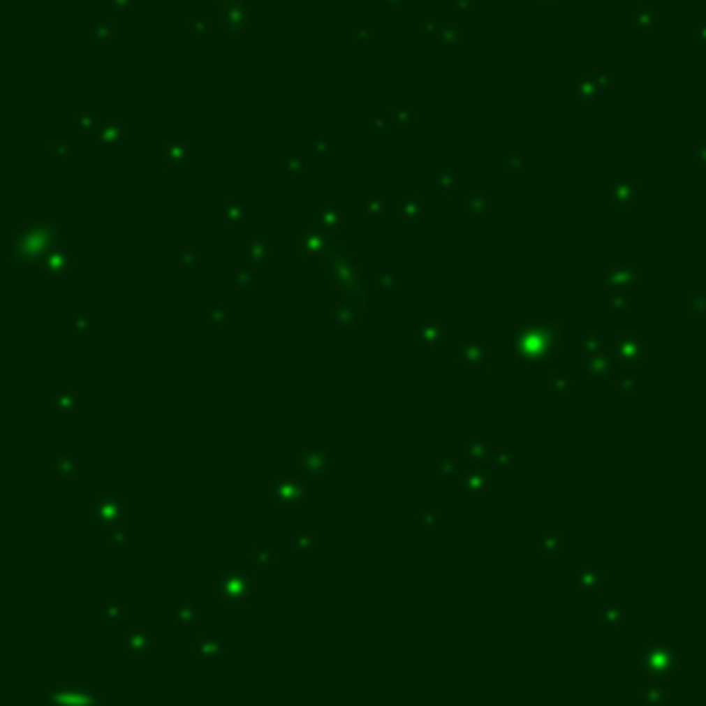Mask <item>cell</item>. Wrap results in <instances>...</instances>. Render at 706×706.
<instances>
[{
  "label": "cell",
  "instance_id": "cell-10",
  "mask_svg": "<svg viewBox=\"0 0 706 706\" xmlns=\"http://www.w3.org/2000/svg\"><path fill=\"white\" fill-rule=\"evenodd\" d=\"M103 607H100V615L105 618V621H113V624H119L124 615H127V601L124 598H119V596H105L103 601H100Z\"/></svg>",
  "mask_w": 706,
  "mask_h": 706
},
{
  "label": "cell",
  "instance_id": "cell-12",
  "mask_svg": "<svg viewBox=\"0 0 706 706\" xmlns=\"http://www.w3.org/2000/svg\"><path fill=\"white\" fill-rule=\"evenodd\" d=\"M491 486V478L486 472H466L464 475V489L469 494H486Z\"/></svg>",
  "mask_w": 706,
  "mask_h": 706
},
{
  "label": "cell",
  "instance_id": "cell-14",
  "mask_svg": "<svg viewBox=\"0 0 706 706\" xmlns=\"http://www.w3.org/2000/svg\"><path fill=\"white\" fill-rule=\"evenodd\" d=\"M489 461H491V469H497V472H505V469H513V466H516V455H513V450H505V447L494 450Z\"/></svg>",
  "mask_w": 706,
  "mask_h": 706
},
{
  "label": "cell",
  "instance_id": "cell-16",
  "mask_svg": "<svg viewBox=\"0 0 706 706\" xmlns=\"http://www.w3.org/2000/svg\"><path fill=\"white\" fill-rule=\"evenodd\" d=\"M55 472L64 478V480H75V475H78V461L75 458H69V455H61V458H55Z\"/></svg>",
  "mask_w": 706,
  "mask_h": 706
},
{
  "label": "cell",
  "instance_id": "cell-22",
  "mask_svg": "<svg viewBox=\"0 0 706 706\" xmlns=\"http://www.w3.org/2000/svg\"><path fill=\"white\" fill-rule=\"evenodd\" d=\"M75 328H78V331L86 328V315H78V318H75Z\"/></svg>",
  "mask_w": 706,
  "mask_h": 706
},
{
  "label": "cell",
  "instance_id": "cell-11",
  "mask_svg": "<svg viewBox=\"0 0 706 706\" xmlns=\"http://www.w3.org/2000/svg\"><path fill=\"white\" fill-rule=\"evenodd\" d=\"M199 618H202V610H199L196 604H191L188 598H179V601H177V621H179L182 626H193V624H199Z\"/></svg>",
  "mask_w": 706,
  "mask_h": 706
},
{
  "label": "cell",
  "instance_id": "cell-20",
  "mask_svg": "<svg viewBox=\"0 0 706 706\" xmlns=\"http://www.w3.org/2000/svg\"><path fill=\"white\" fill-rule=\"evenodd\" d=\"M207 318H213L210 323H213V328H223V318H226V312L221 309V312H207Z\"/></svg>",
  "mask_w": 706,
  "mask_h": 706
},
{
  "label": "cell",
  "instance_id": "cell-15",
  "mask_svg": "<svg viewBox=\"0 0 706 706\" xmlns=\"http://www.w3.org/2000/svg\"><path fill=\"white\" fill-rule=\"evenodd\" d=\"M441 328L434 326V323H420L417 326V342H422V345H436L439 339H441Z\"/></svg>",
  "mask_w": 706,
  "mask_h": 706
},
{
  "label": "cell",
  "instance_id": "cell-3",
  "mask_svg": "<svg viewBox=\"0 0 706 706\" xmlns=\"http://www.w3.org/2000/svg\"><path fill=\"white\" fill-rule=\"evenodd\" d=\"M334 469V455L323 447H309L301 453V472L304 478H326Z\"/></svg>",
  "mask_w": 706,
  "mask_h": 706
},
{
  "label": "cell",
  "instance_id": "cell-19",
  "mask_svg": "<svg viewBox=\"0 0 706 706\" xmlns=\"http://www.w3.org/2000/svg\"><path fill=\"white\" fill-rule=\"evenodd\" d=\"M293 546L298 549L301 557H309V554H312V546H315V538L307 536V533H295V536H293Z\"/></svg>",
  "mask_w": 706,
  "mask_h": 706
},
{
  "label": "cell",
  "instance_id": "cell-4",
  "mask_svg": "<svg viewBox=\"0 0 706 706\" xmlns=\"http://www.w3.org/2000/svg\"><path fill=\"white\" fill-rule=\"evenodd\" d=\"M91 516H94V522L100 524V527H116V522L124 516V499L122 497H100L97 502H94V510H91Z\"/></svg>",
  "mask_w": 706,
  "mask_h": 706
},
{
  "label": "cell",
  "instance_id": "cell-1",
  "mask_svg": "<svg viewBox=\"0 0 706 706\" xmlns=\"http://www.w3.org/2000/svg\"><path fill=\"white\" fill-rule=\"evenodd\" d=\"M309 494H312L309 478H301V475H284V478H279L271 486V497L273 502H276V508H295Z\"/></svg>",
  "mask_w": 706,
  "mask_h": 706
},
{
  "label": "cell",
  "instance_id": "cell-21",
  "mask_svg": "<svg viewBox=\"0 0 706 706\" xmlns=\"http://www.w3.org/2000/svg\"><path fill=\"white\" fill-rule=\"evenodd\" d=\"M110 533H113V536H116V543H119V546H122V543L127 541V530H124V527H122V530H116V527H110Z\"/></svg>",
  "mask_w": 706,
  "mask_h": 706
},
{
  "label": "cell",
  "instance_id": "cell-7",
  "mask_svg": "<svg viewBox=\"0 0 706 706\" xmlns=\"http://www.w3.org/2000/svg\"><path fill=\"white\" fill-rule=\"evenodd\" d=\"M124 649H127L130 656H152V638L147 632L135 629L124 638Z\"/></svg>",
  "mask_w": 706,
  "mask_h": 706
},
{
  "label": "cell",
  "instance_id": "cell-5",
  "mask_svg": "<svg viewBox=\"0 0 706 706\" xmlns=\"http://www.w3.org/2000/svg\"><path fill=\"white\" fill-rule=\"evenodd\" d=\"M455 359L464 365V367H469V370H478V367H483L486 362H489V348L480 342V339H464L458 348H455Z\"/></svg>",
  "mask_w": 706,
  "mask_h": 706
},
{
  "label": "cell",
  "instance_id": "cell-2",
  "mask_svg": "<svg viewBox=\"0 0 706 706\" xmlns=\"http://www.w3.org/2000/svg\"><path fill=\"white\" fill-rule=\"evenodd\" d=\"M216 594L229 607H243L251 598V585L246 574H218L216 577Z\"/></svg>",
  "mask_w": 706,
  "mask_h": 706
},
{
  "label": "cell",
  "instance_id": "cell-13",
  "mask_svg": "<svg viewBox=\"0 0 706 706\" xmlns=\"http://www.w3.org/2000/svg\"><path fill=\"white\" fill-rule=\"evenodd\" d=\"M273 566H276V554H273V549H265V546H257V549H251V568H257V571H271Z\"/></svg>",
  "mask_w": 706,
  "mask_h": 706
},
{
  "label": "cell",
  "instance_id": "cell-6",
  "mask_svg": "<svg viewBox=\"0 0 706 706\" xmlns=\"http://www.w3.org/2000/svg\"><path fill=\"white\" fill-rule=\"evenodd\" d=\"M464 455H466L469 461H475V464H483L486 458H491L489 439L483 434L466 436V439H464Z\"/></svg>",
  "mask_w": 706,
  "mask_h": 706
},
{
  "label": "cell",
  "instance_id": "cell-9",
  "mask_svg": "<svg viewBox=\"0 0 706 706\" xmlns=\"http://www.w3.org/2000/svg\"><path fill=\"white\" fill-rule=\"evenodd\" d=\"M223 646H226V640L221 635H210L202 643H196L191 652H193V656H202V659H216V656H223Z\"/></svg>",
  "mask_w": 706,
  "mask_h": 706
},
{
  "label": "cell",
  "instance_id": "cell-18",
  "mask_svg": "<svg viewBox=\"0 0 706 706\" xmlns=\"http://www.w3.org/2000/svg\"><path fill=\"white\" fill-rule=\"evenodd\" d=\"M455 475H461V461L458 458H439V478L453 480Z\"/></svg>",
  "mask_w": 706,
  "mask_h": 706
},
{
  "label": "cell",
  "instance_id": "cell-17",
  "mask_svg": "<svg viewBox=\"0 0 706 706\" xmlns=\"http://www.w3.org/2000/svg\"><path fill=\"white\" fill-rule=\"evenodd\" d=\"M417 524H422L425 533H436L439 530V510L436 508H422L417 513Z\"/></svg>",
  "mask_w": 706,
  "mask_h": 706
},
{
  "label": "cell",
  "instance_id": "cell-8",
  "mask_svg": "<svg viewBox=\"0 0 706 706\" xmlns=\"http://www.w3.org/2000/svg\"><path fill=\"white\" fill-rule=\"evenodd\" d=\"M50 403H53V409L58 411V414L72 417V414H75V406H78V395H75V389H72V386H61V389H55L53 392Z\"/></svg>",
  "mask_w": 706,
  "mask_h": 706
}]
</instances>
